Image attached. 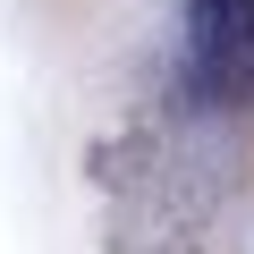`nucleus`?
Instances as JSON below:
<instances>
[{"instance_id": "obj_1", "label": "nucleus", "mask_w": 254, "mask_h": 254, "mask_svg": "<svg viewBox=\"0 0 254 254\" xmlns=\"http://www.w3.org/2000/svg\"><path fill=\"white\" fill-rule=\"evenodd\" d=\"M187 26H195V51H203V68L212 76H237L246 60H254V0H187Z\"/></svg>"}]
</instances>
